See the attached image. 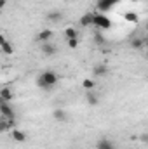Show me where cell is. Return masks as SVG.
Returning <instances> with one entry per match:
<instances>
[{
  "instance_id": "4fadbf2b",
  "label": "cell",
  "mask_w": 148,
  "mask_h": 149,
  "mask_svg": "<svg viewBox=\"0 0 148 149\" xmlns=\"http://www.w3.org/2000/svg\"><path fill=\"white\" fill-rule=\"evenodd\" d=\"M37 38L42 42V43H45V42H49V40L52 38V31H51V30H42V31L37 35Z\"/></svg>"
},
{
  "instance_id": "6da1fadb",
  "label": "cell",
  "mask_w": 148,
  "mask_h": 149,
  "mask_svg": "<svg viewBox=\"0 0 148 149\" xmlns=\"http://www.w3.org/2000/svg\"><path fill=\"white\" fill-rule=\"evenodd\" d=\"M58 83V74L52 70H47V71H42L40 76L37 80V85L42 90H52V87Z\"/></svg>"
},
{
  "instance_id": "4316f807",
  "label": "cell",
  "mask_w": 148,
  "mask_h": 149,
  "mask_svg": "<svg viewBox=\"0 0 148 149\" xmlns=\"http://www.w3.org/2000/svg\"><path fill=\"white\" fill-rule=\"evenodd\" d=\"M147 57H148V49H147Z\"/></svg>"
},
{
  "instance_id": "44dd1931",
  "label": "cell",
  "mask_w": 148,
  "mask_h": 149,
  "mask_svg": "<svg viewBox=\"0 0 148 149\" xmlns=\"http://www.w3.org/2000/svg\"><path fill=\"white\" fill-rule=\"evenodd\" d=\"M82 87H84L85 90H91V88H94V81H92V80H84V81H82Z\"/></svg>"
},
{
  "instance_id": "52a82bcc",
  "label": "cell",
  "mask_w": 148,
  "mask_h": 149,
  "mask_svg": "<svg viewBox=\"0 0 148 149\" xmlns=\"http://www.w3.org/2000/svg\"><path fill=\"white\" fill-rule=\"evenodd\" d=\"M14 99V92L11 90V88H2L0 90V101H5V102H9V101H12Z\"/></svg>"
},
{
  "instance_id": "7402d4cb",
  "label": "cell",
  "mask_w": 148,
  "mask_h": 149,
  "mask_svg": "<svg viewBox=\"0 0 148 149\" xmlns=\"http://www.w3.org/2000/svg\"><path fill=\"white\" fill-rule=\"evenodd\" d=\"M68 47H70V49H77V47H78V40H77V38L68 40Z\"/></svg>"
},
{
  "instance_id": "484cf974",
  "label": "cell",
  "mask_w": 148,
  "mask_h": 149,
  "mask_svg": "<svg viewBox=\"0 0 148 149\" xmlns=\"http://www.w3.org/2000/svg\"><path fill=\"white\" fill-rule=\"evenodd\" d=\"M145 45H147V49H148V40H147V42H145Z\"/></svg>"
},
{
  "instance_id": "603a6c76",
  "label": "cell",
  "mask_w": 148,
  "mask_h": 149,
  "mask_svg": "<svg viewBox=\"0 0 148 149\" xmlns=\"http://www.w3.org/2000/svg\"><path fill=\"white\" fill-rule=\"evenodd\" d=\"M140 141L145 142V144H148V134H141V135H140Z\"/></svg>"
},
{
  "instance_id": "cb8c5ba5",
  "label": "cell",
  "mask_w": 148,
  "mask_h": 149,
  "mask_svg": "<svg viewBox=\"0 0 148 149\" xmlns=\"http://www.w3.org/2000/svg\"><path fill=\"white\" fill-rule=\"evenodd\" d=\"M5 3H7V0H0V7H5Z\"/></svg>"
},
{
  "instance_id": "e0dca14e",
  "label": "cell",
  "mask_w": 148,
  "mask_h": 149,
  "mask_svg": "<svg viewBox=\"0 0 148 149\" xmlns=\"http://www.w3.org/2000/svg\"><path fill=\"white\" fill-rule=\"evenodd\" d=\"M143 45H145V42H143L141 38H132V40H131V47H132L134 50H140V49H143Z\"/></svg>"
},
{
  "instance_id": "d4e9b609",
  "label": "cell",
  "mask_w": 148,
  "mask_h": 149,
  "mask_svg": "<svg viewBox=\"0 0 148 149\" xmlns=\"http://www.w3.org/2000/svg\"><path fill=\"white\" fill-rule=\"evenodd\" d=\"M145 30H147V33H148V23H147V24H145Z\"/></svg>"
},
{
  "instance_id": "ac0fdd59",
  "label": "cell",
  "mask_w": 148,
  "mask_h": 149,
  "mask_svg": "<svg viewBox=\"0 0 148 149\" xmlns=\"http://www.w3.org/2000/svg\"><path fill=\"white\" fill-rule=\"evenodd\" d=\"M65 37H66V40L77 38V37H78V31H77L75 28H66V30H65Z\"/></svg>"
},
{
  "instance_id": "ffe728a7",
  "label": "cell",
  "mask_w": 148,
  "mask_h": 149,
  "mask_svg": "<svg viewBox=\"0 0 148 149\" xmlns=\"http://www.w3.org/2000/svg\"><path fill=\"white\" fill-rule=\"evenodd\" d=\"M94 42H96V43H99V45H103V43L106 42V40H105V37H103V33H99V30L94 33Z\"/></svg>"
},
{
  "instance_id": "9c48e42d",
  "label": "cell",
  "mask_w": 148,
  "mask_h": 149,
  "mask_svg": "<svg viewBox=\"0 0 148 149\" xmlns=\"http://www.w3.org/2000/svg\"><path fill=\"white\" fill-rule=\"evenodd\" d=\"M85 101H87L89 106H98V104H99V97H98L96 94H92L91 90H87V94H85Z\"/></svg>"
},
{
  "instance_id": "9a60e30c",
  "label": "cell",
  "mask_w": 148,
  "mask_h": 149,
  "mask_svg": "<svg viewBox=\"0 0 148 149\" xmlns=\"http://www.w3.org/2000/svg\"><path fill=\"white\" fill-rule=\"evenodd\" d=\"M98 149H115V146H113V142L108 141V139H101L98 142Z\"/></svg>"
},
{
  "instance_id": "30bf717a",
  "label": "cell",
  "mask_w": 148,
  "mask_h": 149,
  "mask_svg": "<svg viewBox=\"0 0 148 149\" xmlns=\"http://www.w3.org/2000/svg\"><path fill=\"white\" fill-rule=\"evenodd\" d=\"M52 116H54L56 121H66L68 120V113L65 111V109H54Z\"/></svg>"
},
{
  "instance_id": "5b68a950",
  "label": "cell",
  "mask_w": 148,
  "mask_h": 149,
  "mask_svg": "<svg viewBox=\"0 0 148 149\" xmlns=\"http://www.w3.org/2000/svg\"><path fill=\"white\" fill-rule=\"evenodd\" d=\"M42 54L44 56H54L56 52H58V49H56V45H52V43H49V42H45V43H42Z\"/></svg>"
},
{
  "instance_id": "5bb4252c",
  "label": "cell",
  "mask_w": 148,
  "mask_h": 149,
  "mask_svg": "<svg viewBox=\"0 0 148 149\" xmlns=\"http://www.w3.org/2000/svg\"><path fill=\"white\" fill-rule=\"evenodd\" d=\"M94 23V14H84L82 17H80V24L85 28V26H91Z\"/></svg>"
},
{
  "instance_id": "f1b7e54d",
  "label": "cell",
  "mask_w": 148,
  "mask_h": 149,
  "mask_svg": "<svg viewBox=\"0 0 148 149\" xmlns=\"http://www.w3.org/2000/svg\"><path fill=\"white\" fill-rule=\"evenodd\" d=\"M96 149H98V148H96Z\"/></svg>"
},
{
  "instance_id": "8fae6325",
  "label": "cell",
  "mask_w": 148,
  "mask_h": 149,
  "mask_svg": "<svg viewBox=\"0 0 148 149\" xmlns=\"http://www.w3.org/2000/svg\"><path fill=\"white\" fill-rule=\"evenodd\" d=\"M92 74H94V76H106V74H108V68H106L105 64H98V66H94Z\"/></svg>"
},
{
  "instance_id": "2e32d148",
  "label": "cell",
  "mask_w": 148,
  "mask_h": 149,
  "mask_svg": "<svg viewBox=\"0 0 148 149\" xmlns=\"http://www.w3.org/2000/svg\"><path fill=\"white\" fill-rule=\"evenodd\" d=\"M47 19L52 21V23H58V21H61V12L59 10H51L47 14Z\"/></svg>"
},
{
  "instance_id": "3957f363",
  "label": "cell",
  "mask_w": 148,
  "mask_h": 149,
  "mask_svg": "<svg viewBox=\"0 0 148 149\" xmlns=\"http://www.w3.org/2000/svg\"><path fill=\"white\" fill-rule=\"evenodd\" d=\"M0 116L2 118H7V120H14L16 118V111L9 106V102L0 101Z\"/></svg>"
},
{
  "instance_id": "7c38bea8",
  "label": "cell",
  "mask_w": 148,
  "mask_h": 149,
  "mask_svg": "<svg viewBox=\"0 0 148 149\" xmlns=\"http://www.w3.org/2000/svg\"><path fill=\"white\" fill-rule=\"evenodd\" d=\"M12 128H14V120L2 118V121H0V130L5 132V130H12Z\"/></svg>"
},
{
  "instance_id": "277c9868",
  "label": "cell",
  "mask_w": 148,
  "mask_h": 149,
  "mask_svg": "<svg viewBox=\"0 0 148 149\" xmlns=\"http://www.w3.org/2000/svg\"><path fill=\"white\" fill-rule=\"evenodd\" d=\"M117 3H118V0H96V9L99 12H106Z\"/></svg>"
},
{
  "instance_id": "d6986e66",
  "label": "cell",
  "mask_w": 148,
  "mask_h": 149,
  "mask_svg": "<svg viewBox=\"0 0 148 149\" xmlns=\"http://www.w3.org/2000/svg\"><path fill=\"white\" fill-rule=\"evenodd\" d=\"M124 19L129 21V23H136V21H138V14H136V12H125V14H124Z\"/></svg>"
},
{
  "instance_id": "ba28073f",
  "label": "cell",
  "mask_w": 148,
  "mask_h": 149,
  "mask_svg": "<svg viewBox=\"0 0 148 149\" xmlns=\"http://www.w3.org/2000/svg\"><path fill=\"white\" fill-rule=\"evenodd\" d=\"M11 137H12L16 142H25V141H26L25 132H21V130H18V128H12V130H11Z\"/></svg>"
},
{
  "instance_id": "7a4b0ae2",
  "label": "cell",
  "mask_w": 148,
  "mask_h": 149,
  "mask_svg": "<svg viewBox=\"0 0 148 149\" xmlns=\"http://www.w3.org/2000/svg\"><path fill=\"white\" fill-rule=\"evenodd\" d=\"M98 30H110L111 28V19H108L103 12L94 14V23H92Z\"/></svg>"
},
{
  "instance_id": "8992f818",
  "label": "cell",
  "mask_w": 148,
  "mask_h": 149,
  "mask_svg": "<svg viewBox=\"0 0 148 149\" xmlns=\"http://www.w3.org/2000/svg\"><path fill=\"white\" fill-rule=\"evenodd\" d=\"M0 45H2V52H4V54H7V56L14 54V47H12V43H11V42H7L5 37L0 38Z\"/></svg>"
},
{
  "instance_id": "83f0119b",
  "label": "cell",
  "mask_w": 148,
  "mask_h": 149,
  "mask_svg": "<svg viewBox=\"0 0 148 149\" xmlns=\"http://www.w3.org/2000/svg\"><path fill=\"white\" fill-rule=\"evenodd\" d=\"M147 78H148V74H147Z\"/></svg>"
}]
</instances>
